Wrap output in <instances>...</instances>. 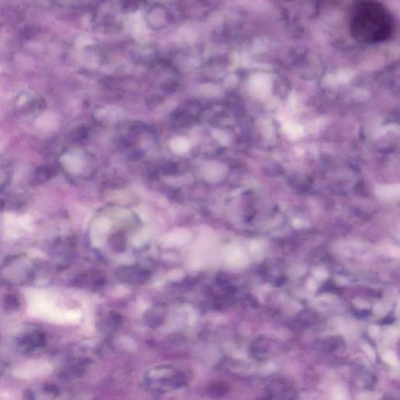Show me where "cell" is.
<instances>
[{"label": "cell", "mask_w": 400, "mask_h": 400, "mask_svg": "<svg viewBox=\"0 0 400 400\" xmlns=\"http://www.w3.org/2000/svg\"><path fill=\"white\" fill-rule=\"evenodd\" d=\"M170 148L176 154H184L189 149L190 143L184 137H177L170 142Z\"/></svg>", "instance_id": "3"}, {"label": "cell", "mask_w": 400, "mask_h": 400, "mask_svg": "<svg viewBox=\"0 0 400 400\" xmlns=\"http://www.w3.org/2000/svg\"><path fill=\"white\" fill-rule=\"evenodd\" d=\"M350 31L352 37L359 43H383L392 35L393 18L383 4L359 1L353 4L350 12Z\"/></svg>", "instance_id": "1"}, {"label": "cell", "mask_w": 400, "mask_h": 400, "mask_svg": "<svg viewBox=\"0 0 400 400\" xmlns=\"http://www.w3.org/2000/svg\"><path fill=\"white\" fill-rule=\"evenodd\" d=\"M119 278L123 281L131 284H142L146 281L149 276L146 271H142L136 268H121Z\"/></svg>", "instance_id": "2"}]
</instances>
